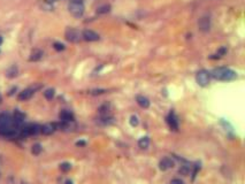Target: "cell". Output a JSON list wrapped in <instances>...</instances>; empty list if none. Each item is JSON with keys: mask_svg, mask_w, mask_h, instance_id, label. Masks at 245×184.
<instances>
[{"mask_svg": "<svg viewBox=\"0 0 245 184\" xmlns=\"http://www.w3.org/2000/svg\"><path fill=\"white\" fill-rule=\"evenodd\" d=\"M196 80L200 86H207L209 84V73L206 70H200L197 73Z\"/></svg>", "mask_w": 245, "mask_h": 184, "instance_id": "obj_4", "label": "cell"}, {"mask_svg": "<svg viewBox=\"0 0 245 184\" xmlns=\"http://www.w3.org/2000/svg\"><path fill=\"white\" fill-rule=\"evenodd\" d=\"M33 92H35V89L33 88H29V89H25L23 90L22 92H20L19 95V100L20 101H25V100H29L31 97H32Z\"/></svg>", "mask_w": 245, "mask_h": 184, "instance_id": "obj_11", "label": "cell"}, {"mask_svg": "<svg viewBox=\"0 0 245 184\" xmlns=\"http://www.w3.org/2000/svg\"><path fill=\"white\" fill-rule=\"evenodd\" d=\"M57 130V126L55 123H46L40 127V132L45 136H48V135H52L53 132Z\"/></svg>", "mask_w": 245, "mask_h": 184, "instance_id": "obj_10", "label": "cell"}, {"mask_svg": "<svg viewBox=\"0 0 245 184\" xmlns=\"http://www.w3.org/2000/svg\"><path fill=\"white\" fill-rule=\"evenodd\" d=\"M59 116L61 122H74V114L69 111H62Z\"/></svg>", "mask_w": 245, "mask_h": 184, "instance_id": "obj_13", "label": "cell"}, {"mask_svg": "<svg viewBox=\"0 0 245 184\" xmlns=\"http://www.w3.org/2000/svg\"><path fill=\"white\" fill-rule=\"evenodd\" d=\"M136 101L141 108H149L150 107V100L147 99L146 97H144V96H137Z\"/></svg>", "mask_w": 245, "mask_h": 184, "instance_id": "obj_15", "label": "cell"}, {"mask_svg": "<svg viewBox=\"0 0 245 184\" xmlns=\"http://www.w3.org/2000/svg\"><path fill=\"white\" fill-rule=\"evenodd\" d=\"M73 2H82V0H71Z\"/></svg>", "mask_w": 245, "mask_h": 184, "instance_id": "obj_34", "label": "cell"}, {"mask_svg": "<svg viewBox=\"0 0 245 184\" xmlns=\"http://www.w3.org/2000/svg\"><path fill=\"white\" fill-rule=\"evenodd\" d=\"M43 57V51L42 50H39V48H33L31 53H30V61H38V60H40Z\"/></svg>", "mask_w": 245, "mask_h": 184, "instance_id": "obj_14", "label": "cell"}, {"mask_svg": "<svg viewBox=\"0 0 245 184\" xmlns=\"http://www.w3.org/2000/svg\"><path fill=\"white\" fill-rule=\"evenodd\" d=\"M179 174H181V175H184V176H188V175L190 174V167H189V166H187V165L182 166V167L179 168Z\"/></svg>", "mask_w": 245, "mask_h": 184, "instance_id": "obj_22", "label": "cell"}, {"mask_svg": "<svg viewBox=\"0 0 245 184\" xmlns=\"http://www.w3.org/2000/svg\"><path fill=\"white\" fill-rule=\"evenodd\" d=\"M174 166H175L174 160H172L170 158H164V159L160 160V162H159V168H160V170H162V171L170 169V168H173Z\"/></svg>", "mask_w": 245, "mask_h": 184, "instance_id": "obj_9", "label": "cell"}, {"mask_svg": "<svg viewBox=\"0 0 245 184\" xmlns=\"http://www.w3.org/2000/svg\"><path fill=\"white\" fill-rule=\"evenodd\" d=\"M106 92V90L105 89H96V90H91L90 91V93L93 96H97V95H103V93H105Z\"/></svg>", "mask_w": 245, "mask_h": 184, "instance_id": "obj_26", "label": "cell"}, {"mask_svg": "<svg viewBox=\"0 0 245 184\" xmlns=\"http://www.w3.org/2000/svg\"><path fill=\"white\" fill-rule=\"evenodd\" d=\"M57 0H45V2H47V4H53V2H55Z\"/></svg>", "mask_w": 245, "mask_h": 184, "instance_id": "obj_32", "label": "cell"}, {"mask_svg": "<svg viewBox=\"0 0 245 184\" xmlns=\"http://www.w3.org/2000/svg\"><path fill=\"white\" fill-rule=\"evenodd\" d=\"M43 151V147L40 144H38V143H36V144H33L32 147H31V153H32L33 156H39L40 153H42Z\"/></svg>", "mask_w": 245, "mask_h": 184, "instance_id": "obj_18", "label": "cell"}, {"mask_svg": "<svg viewBox=\"0 0 245 184\" xmlns=\"http://www.w3.org/2000/svg\"><path fill=\"white\" fill-rule=\"evenodd\" d=\"M211 75L213 76V78H215L217 81H232L235 80L237 75L234 70H231L229 68H215L213 69Z\"/></svg>", "mask_w": 245, "mask_h": 184, "instance_id": "obj_1", "label": "cell"}, {"mask_svg": "<svg viewBox=\"0 0 245 184\" xmlns=\"http://www.w3.org/2000/svg\"><path fill=\"white\" fill-rule=\"evenodd\" d=\"M21 184H28V183H25V182H22V183H21Z\"/></svg>", "mask_w": 245, "mask_h": 184, "instance_id": "obj_37", "label": "cell"}, {"mask_svg": "<svg viewBox=\"0 0 245 184\" xmlns=\"http://www.w3.org/2000/svg\"><path fill=\"white\" fill-rule=\"evenodd\" d=\"M12 126H16L13 121V118L9 114L2 113L0 114V127H12Z\"/></svg>", "mask_w": 245, "mask_h": 184, "instance_id": "obj_5", "label": "cell"}, {"mask_svg": "<svg viewBox=\"0 0 245 184\" xmlns=\"http://www.w3.org/2000/svg\"><path fill=\"white\" fill-rule=\"evenodd\" d=\"M226 53H227V48L226 47H221L220 50H217V58H220V57H222V55H224Z\"/></svg>", "mask_w": 245, "mask_h": 184, "instance_id": "obj_28", "label": "cell"}, {"mask_svg": "<svg viewBox=\"0 0 245 184\" xmlns=\"http://www.w3.org/2000/svg\"><path fill=\"white\" fill-rule=\"evenodd\" d=\"M1 101H2V97H1V95H0V104H1Z\"/></svg>", "mask_w": 245, "mask_h": 184, "instance_id": "obj_36", "label": "cell"}, {"mask_svg": "<svg viewBox=\"0 0 245 184\" xmlns=\"http://www.w3.org/2000/svg\"><path fill=\"white\" fill-rule=\"evenodd\" d=\"M1 44H2V37L0 36V45H1Z\"/></svg>", "mask_w": 245, "mask_h": 184, "instance_id": "obj_35", "label": "cell"}, {"mask_svg": "<svg viewBox=\"0 0 245 184\" xmlns=\"http://www.w3.org/2000/svg\"><path fill=\"white\" fill-rule=\"evenodd\" d=\"M60 169L63 173H67V171H69L71 169V165L69 162H62L61 165H60Z\"/></svg>", "mask_w": 245, "mask_h": 184, "instance_id": "obj_23", "label": "cell"}, {"mask_svg": "<svg viewBox=\"0 0 245 184\" xmlns=\"http://www.w3.org/2000/svg\"><path fill=\"white\" fill-rule=\"evenodd\" d=\"M44 97H45L47 100H52L53 97H54V89L45 90V92H44Z\"/></svg>", "mask_w": 245, "mask_h": 184, "instance_id": "obj_21", "label": "cell"}, {"mask_svg": "<svg viewBox=\"0 0 245 184\" xmlns=\"http://www.w3.org/2000/svg\"><path fill=\"white\" fill-rule=\"evenodd\" d=\"M109 10H111V6L108 4H105V5L100 6L97 8V13L98 14H106V13H108Z\"/></svg>", "mask_w": 245, "mask_h": 184, "instance_id": "obj_19", "label": "cell"}, {"mask_svg": "<svg viewBox=\"0 0 245 184\" xmlns=\"http://www.w3.org/2000/svg\"><path fill=\"white\" fill-rule=\"evenodd\" d=\"M167 123H168V126H169V128L172 130H174V131L179 130V121H177L176 115L173 112L169 113V115L167 116Z\"/></svg>", "mask_w": 245, "mask_h": 184, "instance_id": "obj_8", "label": "cell"}, {"mask_svg": "<svg viewBox=\"0 0 245 184\" xmlns=\"http://www.w3.org/2000/svg\"><path fill=\"white\" fill-rule=\"evenodd\" d=\"M170 184H184V182L179 178H174L170 181Z\"/></svg>", "mask_w": 245, "mask_h": 184, "instance_id": "obj_29", "label": "cell"}, {"mask_svg": "<svg viewBox=\"0 0 245 184\" xmlns=\"http://www.w3.org/2000/svg\"><path fill=\"white\" fill-rule=\"evenodd\" d=\"M53 47H54V50H57V51H63L65 50V45L61 44V43H54Z\"/></svg>", "mask_w": 245, "mask_h": 184, "instance_id": "obj_27", "label": "cell"}, {"mask_svg": "<svg viewBox=\"0 0 245 184\" xmlns=\"http://www.w3.org/2000/svg\"><path fill=\"white\" fill-rule=\"evenodd\" d=\"M109 109H111V106H109V104H104V105H101L99 107V113L101 114V115H107L108 114V112H109Z\"/></svg>", "mask_w": 245, "mask_h": 184, "instance_id": "obj_20", "label": "cell"}, {"mask_svg": "<svg viewBox=\"0 0 245 184\" xmlns=\"http://www.w3.org/2000/svg\"><path fill=\"white\" fill-rule=\"evenodd\" d=\"M138 146L143 148V150H146L147 147L150 146V138L149 137H141V139L138 141Z\"/></svg>", "mask_w": 245, "mask_h": 184, "instance_id": "obj_17", "label": "cell"}, {"mask_svg": "<svg viewBox=\"0 0 245 184\" xmlns=\"http://www.w3.org/2000/svg\"><path fill=\"white\" fill-rule=\"evenodd\" d=\"M100 120V123H103V124H111V123H113L114 118H108V116H106V115H104L101 118H99Z\"/></svg>", "mask_w": 245, "mask_h": 184, "instance_id": "obj_24", "label": "cell"}, {"mask_svg": "<svg viewBox=\"0 0 245 184\" xmlns=\"http://www.w3.org/2000/svg\"><path fill=\"white\" fill-rule=\"evenodd\" d=\"M198 169H200V163H196V166H194V170H193V178H194V176L197 175V173H198Z\"/></svg>", "mask_w": 245, "mask_h": 184, "instance_id": "obj_30", "label": "cell"}, {"mask_svg": "<svg viewBox=\"0 0 245 184\" xmlns=\"http://www.w3.org/2000/svg\"><path fill=\"white\" fill-rule=\"evenodd\" d=\"M82 37L86 42H97L99 40V35L92 30H84L82 32Z\"/></svg>", "mask_w": 245, "mask_h": 184, "instance_id": "obj_7", "label": "cell"}, {"mask_svg": "<svg viewBox=\"0 0 245 184\" xmlns=\"http://www.w3.org/2000/svg\"><path fill=\"white\" fill-rule=\"evenodd\" d=\"M198 27L199 30L203 31V32L209 31V29H211V20H209V17H207V16L200 17L198 21Z\"/></svg>", "mask_w": 245, "mask_h": 184, "instance_id": "obj_6", "label": "cell"}, {"mask_svg": "<svg viewBox=\"0 0 245 184\" xmlns=\"http://www.w3.org/2000/svg\"><path fill=\"white\" fill-rule=\"evenodd\" d=\"M65 184H74V183H73V181H70V179H67L66 182H65Z\"/></svg>", "mask_w": 245, "mask_h": 184, "instance_id": "obj_33", "label": "cell"}, {"mask_svg": "<svg viewBox=\"0 0 245 184\" xmlns=\"http://www.w3.org/2000/svg\"><path fill=\"white\" fill-rule=\"evenodd\" d=\"M68 9L70 12V14L75 17H81L82 15L84 14V6L82 2H73L70 1V4L68 5Z\"/></svg>", "mask_w": 245, "mask_h": 184, "instance_id": "obj_3", "label": "cell"}, {"mask_svg": "<svg viewBox=\"0 0 245 184\" xmlns=\"http://www.w3.org/2000/svg\"><path fill=\"white\" fill-rule=\"evenodd\" d=\"M65 37H66V39L68 42H70V43H78L83 39L82 32H81L80 30L74 29V28L67 29L66 33H65Z\"/></svg>", "mask_w": 245, "mask_h": 184, "instance_id": "obj_2", "label": "cell"}, {"mask_svg": "<svg viewBox=\"0 0 245 184\" xmlns=\"http://www.w3.org/2000/svg\"><path fill=\"white\" fill-rule=\"evenodd\" d=\"M24 118H25V114L22 113L21 111L19 109H16L14 112V115H13V121L16 126H20V124H22L24 122Z\"/></svg>", "mask_w": 245, "mask_h": 184, "instance_id": "obj_12", "label": "cell"}, {"mask_svg": "<svg viewBox=\"0 0 245 184\" xmlns=\"http://www.w3.org/2000/svg\"><path fill=\"white\" fill-rule=\"evenodd\" d=\"M85 144H86V143H85L84 141H80V142L76 143V145H77V146H85Z\"/></svg>", "mask_w": 245, "mask_h": 184, "instance_id": "obj_31", "label": "cell"}, {"mask_svg": "<svg viewBox=\"0 0 245 184\" xmlns=\"http://www.w3.org/2000/svg\"><path fill=\"white\" fill-rule=\"evenodd\" d=\"M17 74H19V69H17V67L16 66L9 67V68L6 70V76L9 77V78H14V77H16Z\"/></svg>", "mask_w": 245, "mask_h": 184, "instance_id": "obj_16", "label": "cell"}, {"mask_svg": "<svg viewBox=\"0 0 245 184\" xmlns=\"http://www.w3.org/2000/svg\"><path fill=\"white\" fill-rule=\"evenodd\" d=\"M129 122H130V126H131V127H137L138 123H139V121H138V118H137L136 115H131V116H130V120H129Z\"/></svg>", "mask_w": 245, "mask_h": 184, "instance_id": "obj_25", "label": "cell"}]
</instances>
